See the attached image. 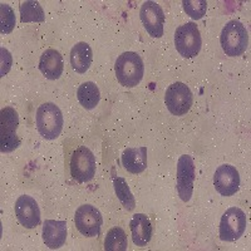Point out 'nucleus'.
Masks as SVG:
<instances>
[{"mask_svg":"<svg viewBox=\"0 0 251 251\" xmlns=\"http://www.w3.org/2000/svg\"><path fill=\"white\" fill-rule=\"evenodd\" d=\"M19 117L14 108L5 107L1 109V133L3 132H17Z\"/></svg>","mask_w":251,"mask_h":251,"instance_id":"5701e85b","label":"nucleus"},{"mask_svg":"<svg viewBox=\"0 0 251 251\" xmlns=\"http://www.w3.org/2000/svg\"><path fill=\"white\" fill-rule=\"evenodd\" d=\"M194 97L185 83L176 82L167 88L165 94V103L167 109L174 116H183L190 111Z\"/></svg>","mask_w":251,"mask_h":251,"instance_id":"0eeeda50","label":"nucleus"},{"mask_svg":"<svg viewBox=\"0 0 251 251\" xmlns=\"http://www.w3.org/2000/svg\"><path fill=\"white\" fill-rule=\"evenodd\" d=\"M15 216L20 225L25 228H34L40 223V210L37 201L28 195H23L15 202Z\"/></svg>","mask_w":251,"mask_h":251,"instance_id":"f8f14e48","label":"nucleus"},{"mask_svg":"<svg viewBox=\"0 0 251 251\" xmlns=\"http://www.w3.org/2000/svg\"><path fill=\"white\" fill-rule=\"evenodd\" d=\"M220 43L228 57H239L248 49L249 33L239 20H230L223 28Z\"/></svg>","mask_w":251,"mask_h":251,"instance_id":"f03ea898","label":"nucleus"},{"mask_svg":"<svg viewBox=\"0 0 251 251\" xmlns=\"http://www.w3.org/2000/svg\"><path fill=\"white\" fill-rule=\"evenodd\" d=\"M79 103L86 109H93L98 106L100 100V93L98 87L93 82H86L80 84L77 92Z\"/></svg>","mask_w":251,"mask_h":251,"instance_id":"a211bd4d","label":"nucleus"},{"mask_svg":"<svg viewBox=\"0 0 251 251\" xmlns=\"http://www.w3.org/2000/svg\"><path fill=\"white\" fill-rule=\"evenodd\" d=\"M122 165L131 174H141L147 167V149H126L122 154Z\"/></svg>","mask_w":251,"mask_h":251,"instance_id":"dca6fc26","label":"nucleus"},{"mask_svg":"<svg viewBox=\"0 0 251 251\" xmlns=\"http://www.w3.org/2000/svg\"><path fill=\"white\" fill-rule=\"evenodd\" d=\"M0 51H1V77H4V75L10 71V67H12L13 64V59L10 53H9L5 48H1Z\"/></svg>","mask_w":251,"mask_h":251,"instance_id":"a878e982","label":"nucleus"},{"mask_svg":"<svg viewBox=\"0 0 251 251\" xmlns=\"http://www.w3.org/2000/svg\"><path fill=\"white\" fill-rule=\"evenodd\" d=\"M20 140L18 137L17 132H3L1 133V143H0V150L3 153L13 152L19 147Z\"/></svg>","mask_w":251,"mask_h":251,"instance_id":"393cba45","label":"nucleus"},{"mask_svg":"<svg viewBox=\"0 0 251 251\" xmlns=\"http://www.w3.org/2000/svg\"><path fill=\"white\" fill-rule=\"evenodd\" d=\"M140 18L143 26L152 38H161L165 26V13L154 1H145L141 6Z\"/></svg>","mask_w":251,"mask_h":251,"instance_id":"9d476101","label":"nucleus"},{"mask_svg":"<svg viewBox=\"0 0 251 251\" xmlns=\"http://www.w3.org/2000/svg\"><path fill=\"white\" fill-rule=\"evenodd\" d=\"M175 46L183 58L196 57L202 46L199 26L192 22L178 26L175 31Z\"/></svg>","mask_w":251,"mask_h":251,"instance_id":"20e7f679","label":"nucleus"},{"mask_svg":"<svg viewBox=\"0 0 251 251\" xmlns=\"http://www.w3.org/2000/svg\"><path fill=\"white\" fill-rule=\"evenodd\" d=\"M75 224L82 235L86 237H96L100 232L103 219L98 208L92 205H82L75 211Z\"/></svg>","mask_w":251,"mask_h":251,"instance_id":"1a4fd4ad","label":"nucleus"},{"mask_svg":"<svg viewBox=\"0 0 251 251\" xmlns=\"http://www.w3.org/2000/svg\"><path fill=\"white\" fill-rule=\"evenodd\" d=\"M113 187L114 192L117 195L118 200L121 201L123 207L126 210H128V211H132L134 206H136V201H134L133 195H132L131 190H129L128 185H127L125 178H122V177H114Z\"/></svg>","mask_w":251,"mask_h":251,"instance_id":"aec40b11","label":"nucleus"},{"mask_svg":"<svg viewBox=\"0 0 251 251\" xmlns=\"http://www.w3.org/2000/svg\"><path fill=\"white\" fill-rule=\"evenodd\" d=\"M246 225L248 220L241 208H228L220 221V239L223 241H236L245 232Z\"/></svg>","mask_w":251,"mask_h":251,"instance_id":"423d86ee","label":"nucleus"},{"mask_svg":"<svg viewBox=\"0 0 251 251\" xmlns=\"http://www.w3.org/2000/svg\"><path fill=\"white\" fill-rule=\"evenodd\" d=\"M114 72L122 86L133 88L142 80L145 73L142 58L134 51H125L116 60Z\"/></svg>","mask_w":251,"mask_h":251,"instance_id":"f257e3e1","label":"nucleus"},{"mask_svg":"<svg viewBox=\"0 0 251 251\" xmlns=\"http://www.w3.org/2000/svg\"><path fill=\"white\" fill-rule=\"evenodd\" d=\"M96 157L86 146H79L71 160V175L78 182H88L96 175Z\"/></svg>","mask_w":251,"mask_h":251,"instance_id":"39448f33","label":"nucleus"},{"mask_svg":"<svg viewBox=\"0 0 251 251\" xmlns=\"http://www.w3.org/2000/svg\"><path fill=\"white\" fill-rule=\"evenodd\" d=\"M195 177H196V170H195V162L191 156L182 154L177 162V192L183 202H188L191 200L192 191H194Z\"/></svg>","mask_w":251,"mask_h":251,"instance_id":"6e6552de","label":"nucleus"},{"mask_svg":"<svg viewBox=\"0 0 251 251\" xmlns=\"http://www.w3.org/2000/svg\"><path fill=\"white\" fill-rule=\"evenodd\" d=\"M93 59V53L89 44L79 42L71 50L72 68L77 73H86L89 69Z\"/></svg>","mask_w":251,"mask_h":251,"instance_id":"f3484780","label":"nucleus"},{"mask_svg":"<svg viewBox=\"0 0 251 251\" xmlns=\"http://www.w3.org/2000/svg\"><path fill=\"white\" fill-rule=\"evenodd\" d=\"M63 68H64L63 57L55 49H47L43 54L40 55L39 69L44 77L48 79H58L62 75Z\"/></svg>","mask_w":251,"mask_h":251,"instance_id":"4468645a","label":"nucleus"},{"mask_svg":"<svg viewBox=\"0 0 251 251\" xmlns=\"http://www.w3.org/2000/svg\"><path fill=\"white\" fill-rule=\"evenodd\" d=\"M20 20L22 23H30V22H43L44 10L38 1L28 0L20 5Z\"/></svg>","mask_w":251,"mask_h":251,"instance_id":"412c9836","label":"nucleus"},{"mask_svg":"<svg viewBox=\"0 0 251 251\" xmlns=\"http://www.w3.org/2000/svg\"><path fill=\"white\" fill-rule=\"evenodd\" d=\"M38 132L46 140H55L63 129V114L54 103H43L39 106L35 116Z\"/></svg>","mask_w":251,"mask_h":251,"instance_id":"7ed1b4c3","label":"nucleus"},{"mask_svg":"<svg viewBox=\"0 0 251 251\" xmlns=\"http://www.w3.org/2000/svg\"><path fill=\"white\" fill-rule=\"evenodd\" d=\"M132 232V240L136 246H145L150 243L152 237L151 221L145 214H136L129 223Z\"/></svg>","mask_w":251,"mask_h":251,"instance_id":"2eb2a0df","label":"nucleus"},{"mask_svg":"<svg viewBox=\"0 0 251 251\" xmlns=\"http://www.w3.org/2000/svg\"><path fill=\"white\" fill-rule=\"evenodd\" d=\"M67 240V224L59 220H46L43 225V241L49 249H59Z\"/></svg>","mask_w":251,"mask_h":251,"instance_id":"ddd939ff","label":"nucleus"},{"mask_svg":"<svg viewBox=\"0 0 251 251\" xmlns=\"http://www.w3.org/2000/svg\"><path fill=\"white\" fill-rule=\"evenodd\" d=\"M214 186L223 196H232L240 188L239 171L231 165H221L214 175Z\"/></svg>","mask_w":251,"mask_h":251,"instance_id":"9b49d317","label":"nucleus"},{"mask_svg":"<svg viewBox=\"0 0 251 251\" xmlns=\"http://www.w3.org/2000/svg\"><path fill=\"white\" fill-rule=\"evenodd\" d=\"M106 251H126L127 250V235L121 227L111 228L104 239Z\"/></svg>","mask_w":251,"mask_h":251,"instance_id":"6ab92c4d","label":"nucleus"},{"mask_svg":"<svg viewBox=\"0 0 251 251\" xmlns=\"http://www.w3.org/2000/svg\"><path fill=\"white\" fill-rule=\"evenodd\" d=\"M182 4L186 14L192 19H201L207 10V3L205 0H185Z\"/></svg>","mask_w":251,"mask_h":251,"instance_id":"b1692460","label":"nucleus"},{"mask_svg":"<svg viewBox=\"0 0 251 251\" xmlns=\"http://www.w3.org/2000/svg\"><path fill=\"white\" fill-rule=\"evenodd\" d=\"M0 29L1 34H9L15 26V13L8 4H0Z\"/></svg>","mask_w":251,"mask_h":251,"instance_id":"4be33fe9","label":"nucleus"}]
</instances>
